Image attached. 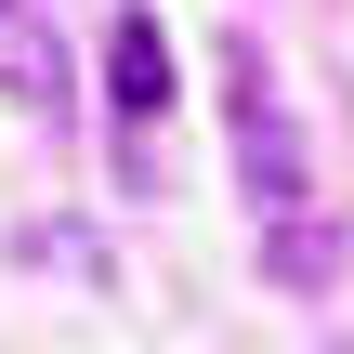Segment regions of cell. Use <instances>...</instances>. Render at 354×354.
Masks as SVG:
<instances>
[{
	"label": "cell",
	"instance_id": "6da1fadb",
	"mask_svg": "<svg viewBox=\"0 0 354 354\" xmlns=\"http://www.w3.org/2000/svg\"><path fill=\"white\" fill-rule=\"evenodd\" d=\"M223 118H236V184H250V223H263L276 276H289V289H315V276H328V210H315V145H302V118H289L276 66H263L250 39L223 53Z\"/></svg>",
	"mask_w": 354,
	"mask_h": 354
},
{
	"label": "cell",
	"instance_id": "7a4b0ae2",
	"mask_svg": "<svg viewBox=\"0 0 354 354\" xmlns=\"http://www.w3.org/2000/svg\"><path fill=\"white\" fill-rule=\"evenodd\" d=\"M105 105H118V145L145 158V131L171 118V26L145 13V0H118V26H105Z\"/></svg>",
	"mask_w": 354,
	"mask_h": 354
},
{
	"label": "cell",
	"instance_id": "3957f363",
	"mask_svg": "<svg viewBox=\"0 0 354 354\" xmlns=\"http://www.w3.org/2000/svg\"><path fill=\"white\" fill-rule=\"evenodd\" d=\"M0 92H13V105H39V118L66 105V66H53V26H26L13 0H0Z\"/></svg>",
	"mask_w": 354,
	"mask_h": 354
}]
</instances>
